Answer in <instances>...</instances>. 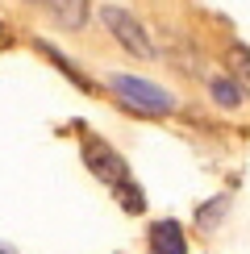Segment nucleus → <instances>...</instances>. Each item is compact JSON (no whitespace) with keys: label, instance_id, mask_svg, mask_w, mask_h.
Listing matches in <instances>:
<instances>
[{"label":"nucleus","instance_id":"obj_8","mask_svg":"<svg viewBox=\"0 0 250 254\" xmlns=\"http://www.w3.org/2000/svg\"><path fill=\"white\" fill-rule=\"evenodd\" d=\"M225 63L234 67L238 88H242V83H250V50H246V46H229V50H225Z\"/></svg>","mask_w":250,"mask_h":254},{"label":"nucleus","instance_id":"obj_2","mask_svg":"<svg viewBox=\"0 0 250 254\" xmlns=\"http://www.w3.org/2000/svg\"><path fill=\"white\" fill-rule=\"evenodd\" d=\"M100 17H104V25L113 29V38L121 42L129 55H138V59H154V42H150V34L142 29V21L129 13L125 4H104L100 8Z\"/></svg>","mask_w":250,"mask_h":254},{"label":"nucleus","instance_id":"obj_11","mask_svg":"<svg viewBox=\"0 0 250 254\" xmlns=\"http://www.w3.org/2000/svg\"><path fill=\"white\" fill-rule=\"evenodd\" d=\"M0 38H4V25H0Z\"/></svg>","mask_w":250,"mask_h":254},{"label":"nucleus","instance_id":"obj_4","mask_svg":"<svg viewBox=\"0 0 250 254\" xmlns=\"http://www.w3.org/2000/svg\"><path fill=\"white\" fill-rule=\"evenodd\" d=\"M150 250L154 254H188V242H184V225L180 221H154L150 225Z\"/></svg>","mask_w":250,"mask_h":254},{"label":"nucleus","instance_id":"obj_5","mask_svg":"<svg viewBox=\"0 0 250 254\" xmlns=\"http://www.w3.org/2000/svg\"><path fill=\"white\" fill-rule=\"evenodd\" d=\"M50 21L62 29H79L88 21V4H50Z\"/></svg>","mask_w":250,"mask_h":254},{"label":"nucleus","instance_id":"obj_7","mask_svg":"<svg viewBox=\"0 0 250 254\" xmlns=\"http://www.w3.org/2000/svg\"><path fill=\"white\" fill-rule=\"evenodd\" d=\"M113 196L121 200V208H125V213H142V208H146V196H142V188L133 184V179L117 184V188H113Z\"/></svg>","mask_w":250,"mask_h":254},{"label":"nucleus","instance_id":"obj_1","mask_svg":"<svg viewBox=\"0 0 250 254\" xmlns=\"http://www.w3.org/2000/svg\"><path fill=\"white\" fill-rule=\"evenodd\" d=\"M109 88L117 92V96L129 104L133 113H150V117H163V113L175 109V96L167 88H159V83L142 79V75H125V71H117V75H109Z\"/></svg>","mask_w":250,"mask_h":254},{"label":"nucleus","instance_id":"obj_3","mask_svg":"<svg viewBox=\"0 0 250 254\" xmlns=\"http://www.w3.org/2000/svg\"><path fill=\"white\" fill-rule=\"evenodd\" d=\"M83 163H88V171L96 175V179H104L109 188H117V184L129 179L125 158L117 150H109V142H100V137H88V142H83Z\"/></svg>","mask_w":250,"mask_h":254},{"label":"nucleus","instance_id":"obj_9","mask_svg":"<svg viewBox=\"0 0 250 254\" xmlns=\"http://www.w3.org/2000/svg\"><path fill=\"white\" fill-rule=\"evenodd\" d=\"M221 208H225V196H217V200H208V204L196 213V225L208 229V225H217V217H221Z\"/></svg>","mask_w":250,"mask_h":254},{"label":"nucleus","instance_id":"obj_6","mask_svg":"<svg viewBox=\"0 0 250 254\" xmlns=\"http://www.w3.org/2000/svg\"><path fill=\"white\" fill-rule=\"evenodd\" d=\"M208 92H213V100L221 104V109H238V104H242V88H238L234 79H213Z\"/></svg>","mask_w":250,"mask_h":254},{"label":"nucleus","instance_id":"obj_10","mask_svg":"<svg viewBox=\"0 0 250 254\" xmlns=\"http://www.w3.org/2000/svg\"><path fill=\"white\" fill-rule=\"evenodd\" d=\"M0 254H17V250H13V246H4V242H0Z\"/></svg>","mask_w":250,"mask_h":254}]
</instances>
